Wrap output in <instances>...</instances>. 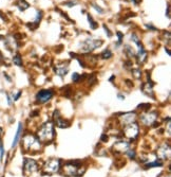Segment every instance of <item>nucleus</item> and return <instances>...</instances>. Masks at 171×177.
Masks as SVG:
<instances>
[{
	"label": "nucleus",
	"instance_id": "f03ea898",
	"mask_svg": "<svg viewBox=\"0 0 171 177\" xmlns=\"http://www.w3.org/2000/svg\"><path fill=\"white\" fill-rule=\"evenodd\" d=\"M87 170V166H84L78 160H71L61 164V173L65 176L70 177H81Z\"/></svg>",
	"mask_w": 171,
	"mask_h": 177
},
{
	"label": "nucleus",
	"instance_id": "a878e982",
	"mask_svg": "<svg viewBox=\"0 0 171 177\" xmlns=\"http://www.w3.org/2000/svg\"><path fill=\"white\" fill-rule=\"evenodd\" d=\"M126 155L128 156L130 159H135V157H136V152H135L134 149H129L128 151L126 152Z\"/></svg>",
	"mask_w": 171,
	"mask_h": 177
},
{
	"label": "nucleus",
	"instance_id": "2f4dec72",
	"mask_svg": "<svg viewBox=\"0 0 171 177\" xmlns=\"http://www.w3.org/2000/svg\"><path fill=\"white\" fill-rule=\"evenodd\" d=\"M103 29H105V32H106V34L108 35V37H111L112 36V32H110L109 28H108L106 25H103Z\"/></svg>",
	"mask_w": 171,
	"mask_h": 177
},
{
	"label": "nucleus",
	"instance_id": "c9c22d12",
	"mask_svg": "<svg viewBox=\"0 0 171 177\" xmlns=\"http://www.w3.org/2000/svg\"><path fill=\"white\" fill-rule=\"evenodd\" d=\"M167 18H170V5H167V13H166Z\"/></svg>",
	"mask_w": 171,
	"mask_h": 177
},
{
	"label": "nucleus",
	"instance_id": "a19ab883",
	"mask_svg": "<svg viewBox=\"0 0 171 177\" xmlns=\"http://www.w3.org/2000/svg\"><path fill=\"white\" fill-rule=\"evenodd\" d=\"M2 135H3V128L0 126V136H2Z\"/></svg>",
	"mask_w": 171,
	"mask_h": 177
},
{
	"label": "nucleus",
	"instance_id": "aec40b11",
	"mask_svg": "<svg viewBox=\"0 0 171 177\" xmlns=\"http://www.w3.org/2000/svg\"><path fill=\"white\" fill-rule=\"evenodd\" d=\"M17 7H18V9L20 10V11L23 12L27 9H29L30 5L25 1V0H18V1H17Z\"/></svg>",
	"mask_w": 171,
	"mask_h": 177
},
{
	"label": "nucleus",
	"instance_id": "ea45409f",
	"mask_svg": "<svg viewBox=\"0 0 171 177\" xmlns=\"http://www.w3.org/2000/svg\"><path fill=\"white\" fill-rule=\"evenodd\" d=\"M118 99H119V100H125V96H122V94H118Z\"/></svg>",
	"mask_w": 171,
	"mask_h": 177
},
{
	"label": "nucleus",
	"instance_id": "20e7f679",
	"mask_svg": "<svg viewBox=\"0 0 171 177\" xmlns=\"http://www.w3.org/2000/svg\"><path fill=\"white\" fill-rule=\"evenodd\" d=\"M61 160L58 158H50L43 163L41 172L43 175H52L60 172L61 169Z\"/></svg>",
	"mask_w": 171,
	"mask_h": 177
},
{
	"label": "nucleus",
	"instance_id": "72a5a7b5",
	"mask_svg": "<svg viewBox=\"0 0 171 177\" xmlns=\"http://www.w3.org/2000/svg\"><path fill=\"white\" fill-rule=\"evenodd\" d=\"M39 115V109H35V110H33L31 113V118H34V117H37V116Z\"/></svg>",
	"mask_w": 171,
	"mask_h": 177
},
{
	"label": "nucleus",
	"instance_id": "6ab92c4d",
	"mask_svg": "<svg viewBox=\"0 0 171 177\" xmlns=\"http://www.w3.org/2000/svg\"><path fill=\"white\" fill-rule=\"evenodd\" d=\"M13 64L16 65V66H18V67H22V65H23L22 56H21L19 53H16L14 56H13Z\"/></svg>",
	"mask_w": 171,
	"mask_h": 177
},
{
	"label": "nucleus",
	"instance_id": "bb28decb",
	"mask_svg": "<svg viewBox=\"0 0 171 177\" xmlns=\"http://www.w3.org/2000/svg\"><path fill=\"white\" fill-rule=\"evenodd\" d=\"M150 106H151V104H148V103H143V104H139L138 106H137V108H138V109H145V110H149Z\"/></svg>",
	"mask_w": 171,
	"mask_h": 177
},
{
	"label": "nucleus",
	"instance_id": "1a4fd4ad",
	"mask_svg": "<svg viewBox=\"0 0 171 177\" xmlns=\"http://www.w3.org/2000/svg\"><path fill=\"white\" fill-rule=\"evenodd\" d=\"M39 166L36 160L32 159V158L24 157L23 158V164H22V171L24 175H31L38 171Z\"/></svg>",
	"mask_w": 171,
	"mask_h": 177
},
{
	"label": "nucleus",
	"instance_id": "f704fd0d",
	"mask_svg": "<svg viewBox=\"0 0 171 177\" xmlns=\"http://www.w3.org/2000/svg\"><path fill=\"white\" fill-rule=\"evenodd\" d=\"M3 77H5L6 80H8V82H10V83H12V77H11L10 75H8L6 72H3Z\"/></svg>",
	"mask_w": 171,
	"mask_h": 177
},
{
	"label": "nucleus",
	"instance_id": "393cba45",
	"mask_svg": "<svg viewBox=\"0 0 171 177\" xmlns=\"http://www.w3.org/2000/svg\"><path fill=\"white\" fill-rule=\"evenodd\" d=\"M101 57L103 58V60H109V58L112 57V52L110 49H106L105 51L101 53Z\"/></svg>",
	"mask_w": 171,
	"mask_h": 177
},
{
	"label": "nucleus",
	"instance_id": "c85d7f7f",
	"mask_svg": "<svg viewBox=\"0 0 171 177\" xmlns=\"http://www.w3.org/2000/svg\"><path fill=\"white\" fill-rule=\"evenodd\" d=\"M6 101H8V106H11V105L13 104V98H12V96H11V93L10 92H6Z\"/></svg>",
	"mask_w": 171,
	"mask_h": 177
},
{
	"label": "nucleus",
	"instance_id": "0eeeda50",
	"mask_svg": "<svg viewBox=\"0 0 171 177\" xmlns=\"http://www.w3.org/2000/svg\"><path fill=\"white\" fill-rule=\"evenodd\" d=\"M170 143L169 141H165V142L160 143L158 145V147L156 149V156H157V159L162 160V161H166V160L170 159Z\"/></svg>",
	"mask_w": 171,
	"mask_h": 177
},
{
	"label": "nucleus",
	"instance_id": "f8f14e48",
	"mask_svg": "<svg viewBox=\"0 0 171 177\" xmlns=\"http://www.w3.org/2000/svg\"><path fill=\"white\" fill-rule=\"evenodd\" d=\"M53 96H54V91L52 89H41L36 94V100L40 104H44L49 102L53 98Z\"/></svg>",
	"mask_w": 171,
	"mask_h": 177
},
{
	"label": "nucleus",
	"instance_id": "cd10ccee",
	"mask_svg": "<svg viewBox=\"0 0 171 177\" xmlns=\"http://www.w3.org/2000/svg\"><path fill=\"white\" fill-rule=\"evenodd\" d=\"M4 158V147H3V143L0 144V161H3Z\"/></svg>",
	"mask_w": 171,
	"mask_h": 177
},
{
	"label": "nucleus",
	"instance_id": "4be33fe9",
	"mask_svg": "<svg viewBox=\"0 0 171 177\" xmlns=\"http://www.w3.org/2000/svg\"><path fill=\"white\" fill-rule=\"evenodd\" d=\"M86 77V75H80L79 73H77V72H74L73 74H72V80H73V82L74 83H78V82H81V80L82 79H84Z\"/></svg>",
	"mask_w": 171,
	"mask_h": 177
},
{
	"label": "nucleus",
	"instance_id": "79ce46f5",
	"mask_svg": "<svg viewBox=\"0 0 171 177\" xmlns=\"http://www.w3.org/2000/svg\"><path fill=\"white\" fill-rule=\"evenodd\" d=\"M165 51L167 52V54H168V55H170V51H169V49H168V48H165Z\"/></svg>",
	"mask_w": 171,
	"mask_h": 177
},
{
	"label": "nucleus",
	"instance_id": "9b49d317",
	"mask_svg": "<svg viewBox=\"0 0 171 177\" xmlns=\"http://www.w3.org/2000/svg\"><path fill=\"white\" fill-rule=\"evenodd\" d=\"M130 149V142L124 139L116 141L112 146V151L115 154H126V152Z\"/></svg>",
	"mask_w": 171,
	"mask_h": 177
},
{
	"label": "nucleus",
	"instance_id": "7c9ffc66",
	"mask_svg": "<svg viewBox=\"0 0 171 177\" xmlns=\"http://www.w3.org/2000/svg\"><path fill=\"white\" fill-rule=\"evenodd\" d=\"M117 36H118V41H117V45H120L122 41V38H124V34L120 32H117Z\"/></svg>",
	"mask_w": 171,
	"mask_h": 177
},
{
	"label": "nucleus",
	"instance_id": "e433bc0d",
	"mask_svg": "<svg viewBox=\"0 0 171 177\" xmlns=\"http://www.w3.org/2000/svg\"><path fill=\"white\" fill-rule=\"evenodd\" d=\"M126 84L129 86V87H133V83H131L130 80H126Z\"/></svg>",
	"mask_w": 171,
	"mask_h": 177
},
{
	"label": "nucleus",
	"instance_id": "5701e85b",
	"mask_svg": "<svg viewBox=\"0 0 171 177\" xmlns=\"http://www.w3.org/2000/svg\"><path fill=\"white\" fill-rule=\"evenodd\" d=\"M88 20H89V24H90V27L93 29V30H95V29L98 27V24H97V22L93 19V17L90 15V14H88Z\"/></svg>",
	"mask_w": 171,
	"mask_h": 177
},
{
	"label": "nucleus",
	"instance_id": "f3484780",
	"mask_svg": "<svg viewBox=\"0 0 171 177\" xmlns=\"http://www.w3.org/2000/svg\"><path fill=\"white\" fill-rule=\"evenodd\" d=\"M137 57V62H138L139 65L144 64V63L146 62V60H147L148 55H147V52L145 51V49H141V50H138V53L135 55Z\"/></svg>",
	"mask_w": 171,
	"mask_h": 177
},
{
	"label": "nucleus",
	"instance_id": "6e6552de",
	"mask_svg": "<svg viewBox=\"0 0 171 177\" xmlns=\"http://www.w3.org/2000/svg\"><path fill=\"white\" fill-rule=\"evenodd\" d=\"M103 41H97V39H92V38H87L86 41H84L80 44V51L84 52V53H89V52H92L93 50H95L96 48L100 47L103 45Z\"/></svg>",
	"mask_w": 171,
	"mask_h": 177
},
{
	"label": "nucleus",
	"instance_id": "58836bf2",
	"mask_svg": "<svg viewBox=\"0 0 171 177\" xmlns=\"http://www.w3.org/2000/svg\"><path fill=\"white\" fill-rule=\"evenodd\" d=\"M126 66H127V67H132V64H131L130 61H128V62H126Z\"/></svg>",
	"mask_w": 171,
	"mask_h": 177
},
{
	"label": "nucleus",
	"instance_id": "423d86ee",
	"mask_svg": "<svg viewBox=\"0 0 171 177\" xmlns=\"http://www.w3.org/2000/svg\"><path fill=\"white\" fill-rule=\"evenodd\" d=\"M158 118V113L156 111H148L146 110L139 116V122L141 125L149 127V126H153L156 123V120Z\"/></svg>",
	"mask_w": 171,
	"mask_h": 177
},
{
	"label": "nucleus",
	"instance_id": "dca6fc26",
	"mask_svg": "<svg viewBox=\"0 0 171 177\" xmlns=\"http://www.w3.org/2000/svg\"><path fill=\"white\" fill-rule=\"evenodd\" d=\"M152 86H153V84L150 83V82H147V83L143 84V86H141V90H143V92L145 94L151 97L152 99H155L154 98V91H153Z\"/></svg>",
	"mask_w": 171,
	"mask_h": 177
},
{
	"label": "nucleus",
	"instance_id": "a211bd4d",
	"mask_svg": "<svg viewBox=\"0 0 171 177\" xmlns=\"http://www.w3.org/2000/svg\"><path fill=\"white\" fill-rule=\"evenodd\" d=\"M163 164H164V161H162V160H160V159H156V160H154V161H152V162H148V163H146L145 169H151V168H157V166H163Z\"/></svg>",
	"mask_w": 171,
	"mask_h": 177
},
{
	"label": "nucleus",
	"instance_id": "4468645a",
	"mask_svg": "<svg viewBox=\"0 0 171 177\" xmlns=\"http://www.w3.org/2000/svg\"><path fill=\"white\" fill-rule=\"evenodd\" d=\"M22 133H23V123L22 122H19L18 123V127H17L16 134L14 136V139H13L12 142V149H16V146L18 145L19 141H20L21 137H22Z\"/></svg>",
	"mask_w": 171,
	"mask_h": 177
},
{
	"label": "nucleus",
	"instance_id": "c03bdc74",
	"mask_svg": "<svg viewBox=\"0 0 171 177\" xmlns=\"http://www.w3.org/2000/svg\"><path fill=\"white\" fill-rule=\"evenodd\" d=\"M2 177H3V176H2Z\"/></svg>",
	"mask_w": 171,
	"mask_h": 177
},
{
	"label": "nucleus",
	"instance_id": "7ed1b4c3",
	"mask_svg": "<svg viewBox=\"0 0 171 177\" xmlns=\"http://www.w3.org/2000/svg\"><path fill=\"white\" fill-rule=\"evenodd\" d=\"M36 136L37 138L41 141L42 144H46V143H52L56 136V133L54 129V124L51 121H46L43 124L38 127L37 132H36Z\"/></svg>",
	"mask_w": 171,
	"mask_h": 177
},
{
	"label": "nucleus",
	"instance_id": "39448f33",
	"mask_svg": "<svg viewBox=\"0 0 171 177\" xmlns=\"http://www.w3.org/2000/svg\"><path fill=\"white\" fill-rule=\"evenodd\" d=\"M122 135L125 139H127V140L134 141L139 135V124L135 121V122H132V123L128 124V125H125L124 127H122Z\"/></svg>",
	"mask_w": 171,
	"mask_h": 177
},
{
	"label": "nucleus",
	"instance_id": "c756f323",
	"mask_svg": "<svg viewBox=\"0 0 171 177\" xmlns=\"http://www.w3.org/2000/svg\"><path fill=\"white\" fill-rule=\"evenodd\" d=\"M100 140H101V142H108V140H109V136L105 133V134L101 135Z\"/></svg>",
	"mask_w": 171,
	"mask_h": 177
},
{
	"label": "nucleus",
	"instance_id": "4c0bfd02",
	"mask_svg": "<svg viewBox=\"0 0 171 177\" xmlns=\"http://www.w3.org/2000/svg\"><path fill=\"white\" fill-rule=\"evenodd\" d=\"M3 61H4V56L2 54V52L0 51V63H3Z\"/></svg>",
	"mask_w": 171,
	"mask_h": 177
},
{
	"label": "nucleus",
	"instance_id": "473e14b6",
	"mask_svg": "<svg viewBox=\"0 0 171 177\" xmlns=\"http://www.w3.org/2000/svg\"><path fill=\"white\" fill-rule=\"evenodd\" d=\"M92 7H93V8H94V9H95V10H96V11H97V12H99V13H100V14H103V9H101V8H100V7H97V5H95V3H92Z\"/></svg>",
	"mask_w": 171,
	"mask_h": 177
},
{
	"label": "nucleus",
	"instance_id": "f257e3e1",
	"mask_svg": "<svg viewBox=\"0 0 171 177\" xmlns=\"http://www.w3.org/2000/svg\"><path fill=\"white\" fill-rule=\"evenodd\" d=\"M21 146L27 153L35 154L42 149V143L35 134L27 133L21 137Z\"/></svg>",
	"mask_w": 171,
	"mask_h": 177
},
{
	"label": "nucleus",
	"instance_id": "37998d69",
	"mask_svg": "<svg viewBox=\"0 0 171 177\" xmlns=\"http://www.w3.org/2000/svg\"><path fill=\"white\" fill-rule=\"evenodd\" d=\"M2 143H3L2 142V136H0V144H2Z\"/></svg>",
	"mask_w": 171,
	"mask_h": 177
},
{
	"label": "nucleus",
	"instance_id": "9d476101",
	"mask_svg": "<svg viewBox=\"0 0 171 177\" xmlns=\"http://www.w3.org/2000/svg\"><path fill=\"white\" fill-rule=\"evenodd\" d=\"M137 119V115L134 111H129V113H120L118 115V122H119L120 125L124 127L125 125H128V124L135 122Z\"/></svg>",
	"mask_w": 171,
	"mask_h": 177
},
{
	"label": "nucleus",
	"instance_id": "b1692460",
	"mask_svg": "<svg viewBox=\"0 0 171 177\" xmlns=\"http://www.w3.org/2000/svg\"><path fill=\"white\" fill-rule=\"evenodd\" d=\"M131 73L132 75L135 77L136 80H139L141 77V71L139 70L138 68H134V69H131Z\"/></svg>",
	"mask_w": 171,
	"mask_h": 177
},
{
	"label": "nucleus",
	"instance_id": "ddd939ff",
	"mask_svg": "<svg viewBox=\"0 0 171 177\" xmlns=\"http://www.w3.org/2000/svg\"><path fill=\"white\" fill-rule=\"evenodd\" d=\"M53 124H55L59 128H68L71 123L68 120L63 119L58 110H55L53 113Z\"/></svg>",
	"mask_w": 171,
	"mask_h": 177
},
{
	"label": "nucleus",
	"instance_id": "412c9836",
	"mask_svg": "<svg viewBox=\"0 0 171 177\" xmlns=\"http://www.w3.org/2000/svg\"><path fill=\"white\" fill-rule=\"evenodd\" d=\"M124 51H125V53L127 54V56H128V57H134V56H135L134 51H133V49L130 47V46H128V45L125 46Z\"/></svg>",
	"mask_w": 171,
	"mask_h": 177
},
{
	"label": "nucleus",
	"instance_id": "2eb2a0df",
	"mask_svg": "<svg viewBox=\"0 0 171 177\" xmlns=\"http://www.w3.org/2000/svg\"><path fill=\"white\" fill-rule=\"evenodd\" d=\"M54 70H55V73H56L57 75L62 77H65V75H67L68 70H69V64H68L67 62L57 64L56 66L54 67Z\"/></svg>",
	"mask_w": 171,
	"mask_h": 177
}]
</instances>
